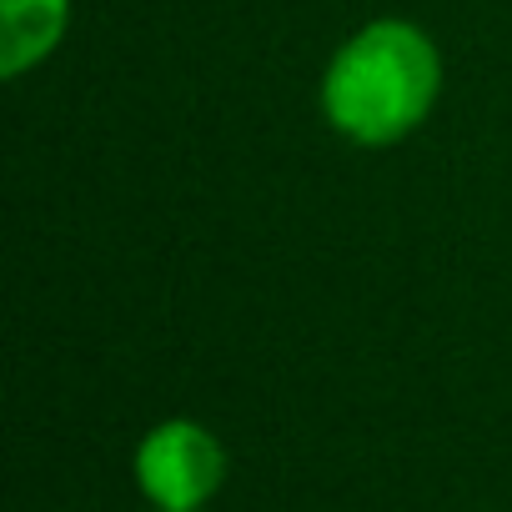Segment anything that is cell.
Wrapping results in <instances>:
<instances>
[{
	"instance_id": "1",
	"label": "cell",
	"mask_w": 512,
	"mask_h": 512,
	"mask_svg": "<svg viewBox=\"0 0 512 512\" xmlns=\"http://www.w3.org/2000/svg\"><path fill=\"white\" fill-rule=\"evenodd\" d=\"M442 96V51L437 41L402 16L367 21L352 31L322 76L327 126L367 151L407 141Z\"/></svg>"
},
{
	"instance_id": "2",
	"label": "cell",
	"mask_w": 512,
	"mask_h": 512,
	"mask_svg": "<svg viewBox=\"0 0 512 512\" xmlns=\"http://www.w3.org/2000/svg\"><path fill=\"white\" fill-rule=\"evenodd\" d=\"M131 472L151 512H206L226 482V447L206 422L166 417L136 442Z\"/></svg>"
},
{
	"instance_id": "3",
	"label": "cell",
	"mask_w": 512,
	"mask_h": 512,
	"mask_svg": "<svg viewBox=\"0 0 512 512\" xmlns=\"http://www.w3.org/2000/svg\"><path fill=\"white\" fill-rule=\"evenodd\" d=\"M71 26V0H0V71L21 81L56 56Z\"/></svg>"
}]
</instances>
